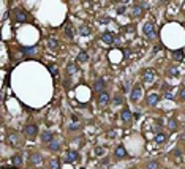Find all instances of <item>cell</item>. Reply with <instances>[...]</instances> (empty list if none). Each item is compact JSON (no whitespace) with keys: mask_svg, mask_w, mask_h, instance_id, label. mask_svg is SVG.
<instances>
[{"mask_svg":"<svg viewBox=\"0 0 185 169\" xmlns=\"http://www.w3.org/2000/svg\"><path fill=\"white\" fill-rule=\"evenodd\" d=\"M65 33H67L68 38H73V30H71V25H70V24H67V27H65Z\"/></svg>","mask_w":185,"mask_h":169,"instance_id":"29","label":"cell"},{"mask_svg":"<svg viewBox=\"0 0 185 169\" xmlns=\"http://www.w3.org/2000/svg\"><path fill=\"white\" fill-rule=\"evenodd\" d=\"M47 68H49V71L52 73V76H54V77H57V68H56V67H54V65H52V63H51V65H49V67H47Z\"/></svg>","mask_w":185,"mask_h":169,"instance_id":"30","label":"cell"},{"mask_svg":"<svg viewBox=\"0 0 185 169\" xmlns=\"http://www.w3.org/2000/svg\"><path fill=\"white\" fill-rule=\"evenodd\" d=\"M122 103V96L120 95H115L114 96V104H120Z\"/></svg>","mask_w":185,"mask_h":169,"instance_id":"32","label":"cell"},{"mask_svg":"<svg viewBox=\"0 0 185 169\" xmlns=\"http://www.w3.org/2000/svg\"><path fill=\"white\" fill-rule=\"evenodd\" d=\"M131 13H133V15H131L133 18H141L142 16V6H135Z\"/></svg>","mask_w":185,"mask_h":169,"instance_id":"23","label":"cell"},{"mask_svg":"<svg viewBox=\"0 0 185 169\" xmlns=\"http://www.w3.org/2000/svg\"><path fill=\"white\" fill-rule=\"evenodd\" d=\"M95 153H97L98 157H101V155L105 153V149H103V147H97V149H95Z\"/></svg>","mask_w":185,"mask_h":169,"instance_id":"31","label":"cell"},{"mask_svg":"<svg viewBox=\"0 0 185 169\" xmlns=\"http://www.w3.org/2000/svg\"><path fill=\"white\" fill-rule=\"evenodd\" d=\"M123 11H125V6H120V8L117 10V13H119V15H122V13H123Z\"/></svg>","mask_w":185,"mask_h":169,"instance_id":"36","label":"cell"},{"mask_svg":"<svg viewBox=\"0 0 185 169\" xmlns=\"http://www.w3.org/2000/svg\"><path fill=\"white\" fill-rule=\"evenodd\" d=\"M49 169H60V160L59 158H52L49 161Z\"/></svg>","mask_w":185,"mask_h":169,"instance_id":"18","label":"cell"},{"mask_svg":"<svg viewBox=\"0 0 185 169\" xmlns=\"http://www.w3.org/2000/svg\"><path fill=\"white\" fill-rule=\"evenodd\" d=\"M89 60V54L87 52H79L78 54V62H87Z\"/></svg>","mask_w":185,"mask_h":169,"instance_id":"26","label":"cell"},{"mask_svg":"<svg viewBox=\"0 0 185 169\" xmlns=\"http://www.w3.org/2000/svg\"><path fill=\"white\" fill-rule=\"evenodd\" d=\"M41 161H43V157H41V153H32L30 155V164H41Z\"/></svg>","mask_w":185,"mask_h":169,"instance_id":"9","label":"cell"},{"mask_svg":"<svg viewBox=\"0 0 185 169\" xmlns=\"http://www.w3.org/2000/svg\"><path fill=\"white\" fill-rule=\"evenodd\" d=\"M47 46H49L51 49H57V47H59L57 38H49V41H47Z\"/></svg>","mask_w":185,"mask_h":169,"instance_id":"25","label":"cell"},{"mask_svg":"<svg viewBox=\"0 0 185 169\" xmlns=\"http://www.w3.org/2000/svg\"><path fill=\"white\" fill-rule=\"evenodd\" d=\"M168 128H169L171 131H174V130L177 128V120H176L174 117H171L169 120H168Z\"/></svg>","mask_w":185,"mask_h":169,"instance_id":"22","label":"cell"},{"mask_svg":"<svg viewBox=\"0 0 185 169\" xmlns=\"http://www.w3.org/2000/svg\"><path fill=\"white\" fill-rule=\"evenodd\" d=\"M166 141H168V135H164V133H157V136H155L157 144H164Z\"/></svg>","mask_w":185,"mask_h":169,"instance_id":"13","label":"cell"},{"mask_svg":"<svg viewBox=\"0 0 185 169\" xmlns=\"http://www.w3.org/2000/svg\"><path fill=\"white\" fill-rule=\"evenodd\" d=\"M173 57H174V60H176V62H182V60H183V51H182V49L176 51V52L173 54Z\"/></svg>","mask_w":185,"mask_h":169,"instance_id":"21","label":"cell"},{"mask_svg":"<svg viewBox=\"0 0 185 169\" xmlns=\"http://www.w3.org/2000/svg\"><path fill=\"white\" fill-rule=\"evenodd\" d=\"M180 98H182V100H185V87L180 90Z\"/></svg>","mask_w":185,"mask_h":169,"instance_id":"35","label":"cell"},{"mask_svg":"<svg viewBox=\"0 0 185 169\" xmlns=\"http://www.w3.org/2000/svg\"><path fill=\"white\" fill-rule=\"evenodd\" d=\"M105 87H106V82H105L103 77L97 79V81H95V84H93V90H95V92H98V93L105 92Z\"/></svg>","mask_w":185,"mask_h":169,"instance_id":"4","label":"cell"},{"mask_svg":"<svg viewBox=\"0 0 185 169\" xmlns=\"http://www.w3.org/2000/svg\"><path fill=\"white\" fill-rule=\"evenodd\" d=\"M158 100H160V96H158V95L150 93V95L147 96V104H149V106H155V104L158 103Z\"/></svg>","mask_w":185,"mask_h":169,"instance_id":"11","label":"cell"},{"mask_svg":"<svg viewBox=\"0 0 185 169\" xmlns=\"http://www.w3.org/2000/svg\"><path fill=\"white\" fill-rule=\"evenodd\" d=\"M59 149H60V142H59L57 139H52L51 142H49V150L51 152H57Z\"/></svg>","mask_w":185,"mask_h":169,"instance_id":"16","label":"cell"},{"mask_svg":"<svg viewBox=\"0 0 185 169\" xmlns=\"http://www.w3.org/2000/svg\"><path fill=\"white\" fill-rule=\"evenodd\" d=\"M70 130H79V128H78V125L73 123V125H70Z\"/></svg>","mask_w":185,"mask_h":169,"instance_id":"37","label":"cell"},{"mask_svg":"<svg viewBox=\"0 0 185 169\" xmlns=\"http://www.w3.org/2000/svg\"><path fill=\"white\" fill-rule=\"evenodd\" d=\"M147 169H160L158 161H149V163H147Z\"/></svg>","mask_w":185,"mask_h":169,"instance_id":"27","label":"cell"},{"mask_svg":"<svg viewBox=\"0 0 185 169\" xmlns=\"http://www.w3.org/2000/svg\"><path fill=\"white\" fill-rule=\"evenodd\" d=\"M16 21H18V22H25V21H27V15H25V11L18 10V11H16Z\"/></svg>","mask_w":185,"mask_h":169,"instance_id":"15","label":"cell"},{"mask_svg":"<svg viewBox=\"0 0 185 169\" xmlns=\"http://www.w3.org/2000/svg\"><path fill=\"white\" fill-rule=\"evenodd\" d=\"M79 33H81V35H89V33H90V27H87V25H82L81 29H79Z\"/></svg>","mask_w":185,"mask_h":169,"instance_id":"28","label":"cell"},{"mask_svg":"<svg viewBox=\"0 0 185 169\" xmlns=\"http://www.w3.org/2000/svg\"><path fill=\"white\" fill-rule=\"evenodd\" d=\"M8 142H10V145H16L18 144V135L16 133H10L8 135Z\"/></svg>","mask_w":185,"mask_h":169,"instance_id":"20","label":"cell"},{"mask_svg":"<svg viewBox=\"0 0 185 169\" xmlns=\"http://www.w3.org/2000/svg\"><path fill=\"white\" fill-rule=\"evenodd\" d=\"M109 100H111V96H109V93L106 92H101V93H98V98H97V101L100 103V104H108L109 103Z\"/></svg>","mask_w":185,"mask_h":169,"instance_id":"7","label":"cell"},{"mask_svg":"<svg viewBox=\"0 0 185 169\" xmlns=\"http://www.w3.org/2000/svg\"><path fill=\"white\" fill-rule=\"evenodd\" d=\"M78 71V67L74 65V63H68L67 65V73L68 74H73V73H76Z\"/></svg>","mask_w":185,"mask_h":169,"instance_id":"24","label":"cell"},{"mask_svg":"<svg viewBox=\"0 0 185 169\" xmlns=\"http://www.w3.org/2000/svg\"><path fill=\"white\" fill-rule=\"evenodd\" d=\"M130 96H131V101H138L142 96V87L139 86V84H136V86L131 89V95Z\"/></svg>","mask_w":185,"mask_h":169,"instance_id":"3","label":"cell"},{"mask_svg":"<svg viewBox=\"0 0 185 169\" xmlns=\"http://www.w3.org/2000/svg\"><path fill=\"white\" fill-rule=\"evenodd\" d=\"M24 131H25V135L27 136H30V138H33V136H37V133H38V126L37 125H33V123H29L24 128Z\"/></svg>","mask_w":185,"mask_h":169,"instance_id":"5","label":"cell"},{"mask_svg":"<svg viewBox=\"0 0 185 169\" xmlns=\"http://www.w3.org/2000/svg\"><path fill=\"white\" fill-rule=\"evenodd\" d=\"M101 41H103V43H106V44H112L115 40H114V35L111 32H105L101 35Z\"/></svg>","mask_w":185,"mask_h":169,"instance_id":"8","label":"cell"},{"mask_svg":"<svg viewBox=\"0 0 185 169\" xmlns=\"http://www.w3.org/2000/svg\"><path fill=\"white\" fill-rule=\"evenodd\" d=\"M22 52H24V55H37L38 54L37 47H24Z\"/></svg>","mask_w":185,"mask_h":169,"instance_id":"17","label":"cell"},{"mask_svg":"<svg viewBox=\"0 0 185 169\" xmlns=\"http://www.w3.org/2000/svg\"><path fill=\"white\" fill-rule=\"evenodd\" d=\"M52 139H54V136H52L51 131H43L41 133V141H43V142H51Z\"/></svg>","mask_w":185,"mask_h":169,"instance_id":"14","label":"cell"},{"mask_svg":"<svg viewBox=\"0 0 185 169\" xmlns=\"http://www.w3.org/2000/svg\"><path fill=\"white\" fill-rule=\"evenodd\" d=\"M130 169H138V167H130Z\"/></svg>","mask_w":185,"mask_h":169,"instance_id":"38","label":"cell"},{"mask_svg":"<svg viewBox=\"0 0 185 169\" xmlns=\"http://www.w3.org/2000/svg\"><path fill=\"white\" fill-rule=\"evenodd\" d=\"M173 153H174V157L177 158V161H180V150H177V149H176Z\"/></svg>","mask_w":185,"mask_h":169,"instance_id":"33","label":"cell"},{"mask_svg":"<svg viewBox=\"0 0 185 169\" xmlns=\"http://www.w3.org/2000/svg\"><path fill=\"white\" fill-rule=\"evenodd\" d=\"M169 74H176L177 76V68H169Z\"/></svg>","mask_w":185,"mask_h":169,"instance_id":"34","label":"cell"},{"mask_svg":"<svg viewBox=\"0 0 185 169\" xmlns=\"http://www.w3.org/2000/svg\"><path fill=\"white\" fill-rule=\"evenodd\" d=\"M120 117H122L123 122H130V120H131V112H130V109H128V108H123Z\"/></svg>","mask_w":185,"mask_h":169,"instance_id":"12","label":"cell"},{"mask_svg":"<svg viewBox=\"0 0 185 169\" xmlns=\"http://www.w3.org/2000/svg\"><path fill=\"white\" fill-rule=\"evenodd\" d=\"M114 155H115V158H125V157H127V150H125V147H123V145H119L117 149H115Z\"/></svg>","mask_w":185,"mask_h":169,"instance_id":"10","label":"cell"},{"mask_svg":"<svg viewBox=\"0 0 185 169\" xmlns=\"http://www.w3.org/2000/svg\"><path fill=\"white\" fill-rule=\"evenodd\" d=\"M78 158H79V155H78L76 150H68L67 155H65V161H67V163H74V161H78Z\"/></svg>","mask_w":185,"mask_h":169,"instance_id":"6","label":"cell"},{"mask_svg":"<svg viewBox=\"0 0 185 169\" xmlns=\"http://www.w3.org/2000/svg\"><path fill=\"white\" fill-rule=\"evenodd\" d=\"M11 164L13 166H22V158H21V155H15V157L11 158Z\"/></svg>","mask_w":185,"mask_h":169,"instance_id":"19","label":"cell"},{"mask_svg":"<svg viewBox=\"0 0 185 169\" xmlns=\"http://www.w3.org/2000/svg\"><path fill=\"white\" fill-rule=\"evenodd\" d=\"M142 30H144V35H146L147 38H154L155 37V27L152 22H146L142 27Z\"/></svg>","mask_w":185,"mask_h":169,"instance_id":"2","label":"cell"},{"mask_svg":"<svg viewBox=\"0 0 185 169\" xmlns=\"http://www.w3.org/2000/svg\"><path fill=\"white\" fill-rule=\"evenodd\" d=\"M142 81L146 82V84H152L155 81V71H154V70H144Z\"/></svg>","mask_w":185,"mask_h":169,"instance_id":"1","label":"cell"}]
</instances>
